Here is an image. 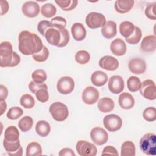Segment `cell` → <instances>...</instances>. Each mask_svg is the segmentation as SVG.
<instances>
[{
    "mask_svg": "<svg viewBox=\"0 0 156 156\" xmlns=\"http://www.w3.org/2000/svg\"><path fill=\"white\" fill-rule=\"evenodd\" d=\"M99 97L98 90L91 86L86 87L82 94V99L83 102L87 104L91 105L95 104Z\"/></svg>",
    "mask_w": 156,
    "mask_h": 156,
    "instance_id": "8fae6325",
    "label": "cell"
},
{
    "mask_svg": "<svg viewBox=\"0 0 156 156\" xmlns=\"http://www.w3.org/2000/svg\"><path fill=\"white\" fill-rule=\"evenodd\" d=\"M55 3L64 11H70L75 9L77 5L78 1L76 0H65L55 1Z\"/></svg>",
    "mask_w": 156,
    "mask_h": 156,
    "instance_id": "d6a6232c",
    "label": "cell"
},
{
    "mask_svg": "<svg viewBox=\"0 0 156 156\" xmlns=\"http://www.w3.org/2000/svg\"><path fill=\"white\" fill-rule=\"evenodd\" d=\"M121 156H135V147L133 142L130 141H124L121 147Z\"/></svg>",
    "mask_w": 156,
    "mask_h": 156,
    "instance_id": "83f0119b",
    "label": "cell"
},
{
    "mask_svg": "<svg viewBox=\"0 0 156 156\" xmlns=\"http://www.w3.org/2000/svg\"><path fill=\"white\" fill-rule=\"evenodd\" d=\"M56 12V7L51 3H46L43 5L41 8V13L46 18L53 17Z\"/></svg>",
    "mask_w": 156,
    "mask_h": 156,
    "instance_id": "4dcf8cb0",
    "label": "cell"
},
{
    "mask_svg": "<svg viewBox=\"0 0 156 156\" xmlns=\"http://www.w3.org/2000/svg\"><path fill=\"white\" fill-rule=\"evenodd\" d=\"M143 118L149 122L154 121L156 119V109L153 107H149L144 109L143 113Z\"/></svg>",
    "mask_w": 156,
    "mask_h": 156,
    "instance_id": "60d3db41",
    "label": "cell"
},
{
    "mask_svg": "<svg viewBox=\"0 0 156 156\" xmlns=\"http://www.w3.org/2000/svg\"><path fill=\"white\" fill-rule=\"evenodd\" d=\"M23 114V110L19 107H11L7 113V117L11 120H15L18 119Z\"/></svg>",
    "mask_w": 156,
    "mask_h": 156,
    "instance_id": "f35d334b",
    "label": "cell"
},
{
    "mask_svg": "<svg viewBox=\"0 0 156 156\" xmlns=\"http://www.w3.org/2000/svg\"><path fill=\"white\" fill-rule=\"evenodd\" d=\"M75 60L78 63L84 65L90 61V55L85 50H80L75 54Z\"/></svg>",
    "mask_w": 156,
    "mask_h": 156,
    "instance_id": "d590c367",
    "label": "cell"
},
{
    "mask_svg": "<svg viewBox=\"0 0 156 156\" xmlns=\"http://www.w3.org/2000/svg\"><path fill=\"white\" fill-rule=\"evenodd\" d=\"M8 96V90L7 88L3 85H0V101H4Z\"/></svg>",
    "mask_w": 156,
    "mask_h": 156,
    "instance_id": "f907efd6",
    "label": "cell"
},
{
    "mask_svg": "<svg viewBox=\"0 0 156 156\" xmlns=\"http://www.w3.org/2000/svg\"><path fill=\"white\" fill-rule=\"evenodd\" d=\"M110 51L116 56H121L126 52V44L123 40L118 38L113 40L110 44Z\"/></svg>",
    "mask_w": 156,
    "mask_h": 156,
    "instance_id": "e0dca14e",
    "label": "cell"
},
{
    "mask_svg": "<svg viewBox=\"0 0 156 156\" xmlns=\"http://www.w3.org/2000/svg\"><path fill=\"white\" fill-rule=\"evenodd\" d=\"M133 0H117L115 2V10L119 13L129 12L134 5Z\"/></svg>",
    "mask_w": 156,
    "mask_h": 156,
    "instance_id": "7402d4cb",
    "label": "cell"
},
{
    "mask_svg": "<svg viewBox=\"0 0 156 156\" xmlns=\"http://www.w3.org/2000/svg\"><path fill=\"white\" fill-rule=\"evenodd\" d=\"M8 155H13V156H21L23 155V149L20 147L16 151L13 152H7Z\"/></svg>",
    "mask_w": 156,
    "mask_h": 156,
    "instance_id": "f5cc1de1",
    "label": "cell"
},
{
    "mask_svg": "<svg viewBox=\"0 0 156 156\" xmlns=\"http://www.w3.org/2000/svg\"><path fill=\"white\" fill-rule=\"evenodd\" d=\"M106 23L104 15L98 12H90L85 18V23L87 26L92 29L103 27Z\"/></svg>",
    "mask_w": 156,
    "mask_h": 156,
    "instance_id": "5b68a950",
    "label": "cell"
},
{
    "mask_svg": "<svg viewBox=\"0 0 156 156\" xmlns=\"http://www.w3.org/2000/svg\"><path fill=\"white\" fill-rule=\"evenodd\" d=\"M20 104L25 108L29 109L34 107L35 105V100L30 94H24L20 98Z\"/></svg>",
    "mask_w": 156,
    "mask_h": 156,
    "instance_id": "8d00e7d4",
    "label": "cell"
},
{
    "mask_svg": "<svg viewBox=\"0 0 156 156\" xmlns=\"http://www.w3.org/2000/svg\"><path fill=\"white\" fill-rule=\"evenodd\" d=\"M50 22L53 27L58 29H64L66 26V20L62 16H55L52 18Z\"/></svg>",
    "mask_w": 156,
    "mask_h": 156,
    "instance_id": "b9f144b4",
    "label": "cell"
},
{
    "mask_svg": "<svg viewBox=\"0 0 156 156\" xmlns=\"http://www.w3.org/2000/svg\"><path fill=\"white\" fill-rule=\"evenodd\" d=\"M3 146L7 152H13L16 151L20 147V140L16 141H8L4 139Z\"/></svg>",
    "mask_w": 156,
    "mask_h": 156,
    "instance_id": "ab89813d",
    "label": "cell"
},
{
    "mask_svg": "<svg viewBox=\"0 0 156 156\" xmlns=\"http://www.w3.org/2000/svg\"><path fill=\"white\" fill-rule=\"evenodd\" d=\"M105 128L109 132H116L119 130L122 125V119L117 115L110 114L103 119Z\"/></svg>",
    "mask_w": 156,
    "mask_h": 156,
    "instance_id": "ba28073f",
    "label": "cell"
},
{
    "mask_svg": "<svg viewBox=\"0 0 156 156\" xmlns=\"http://www.w3.org/2000/svg\"><path fill=\"white\" fill-rule=\"evenodd\" d=\"M140 94L146 99L154 100L156 98V86L155 82L151 79L144 80L140 88Z\"/></svg>",
    "mask_w": 156,
    "mask_h": 156,
    "instance_id": "8992f818",
    "label": "cell"
},
{
    "mask_svg": "<svg viewBox=\"0 0 156 156\" xmlns=\"http://www.w3.org/2000/svg\"><path fill=\"white\" fill-rule=\"evenodd\" d=\"M101 68L107 71H115L119 66L118 60L114 57L105 55L101 57L99 61Z\"/></svg>",
    "mask_w": 156,
    "mask_h": 156,
    "instance_id": "5bb4252c",
    "label": "cell"
},
{
    "mask_svg": "<svg viewBox=\"0 0 156 156\" xmlns=\"http://www.w3.org/2000/svg\"><path fill=\"white\" fill-rule=\"evenodd\" d=\"M141 151L147 155H156V135L153 133L144 135L140 141Z\"/></svg>",
    "mask_w": 156,
    "mask_h": 156,
    "instance_id": "3957f363",
    "label": "cell"
},
{
    "mask_svg": "<svg viewBox=\"0 0 156 156\" xmlns=\"http://www.w3.org/2000/svg\"><path fill=\"white\" fill-rule=\"evenodd\" d=\"M60 30L62 34V38H61V41L57 47L62 48V47L66 46L68 43L69 41V34L68 30L65 28L60 29Z\"/></svg>",
    "mask_w": 156,
    "mask_h": 156,
    "instance_id": "ee69618b",
    "label": "cell"
},
{
    "mask_svg": "<svg viewBox=\"0 0 156 156\" xmlns=\"http://www.w3.org/2000/svg\"><path fill=\"white\" fill-rule=\"evenodd\" d=\"M0 110H1V115H2L7 109V104L5 101H0Z\"/></svg>",
    "mask_w": 156,
    "mask_h": 156,
    "instance_id": "db71d44e",
    "label": "cell"
},
{
    "mask_svg": "<svg viewBox=\"0 0 156 156\" xmlns=\"http://www.w3.org/2000/svg\"><path fill=\"white\" fill-rule=\"evenodd\" d=\"M108 80L107 74L102 71H96L91 76V81L92 83L96 87H102L104 85Z\"/></svg>",
    "mask_w": 156,
    "mask_h": 156,
    "instance_id": "603a6c76",
    "label": "cell"
},
{
    "mask_svg": "<svg viewBox=\"0 0 156 156\" xmlns=\"http://www.w3.org/2000/svg\"><path fill=\"white\" fill-rule=\"evenodd\" d=\"M76 148L78 154L80 156H95L98 151L94 144L85 140L78 141Z\"/></svg>",
    "mask_w": 156,
    "mask_h": 156,
    "instance_id": "52a82bcc",
    "label": "cell"
},
{
    "mask_svg": "<svg viewBox=\"0 0 156 156\" xmlns=\"http://www.w3.org/2000/svg\"><path fill=\"white\" fill-rule=\"evenodd\" d=\"M32 126L33 119L29 116L23 117L18 122V127L23 132H26L30 130Z\"/></svg>",
    "mask_w": 156,
    "mask_h": 156,
    "instance_id": "f546056e",
    "label": "cell"
},
{
    "mask_svg": "<svg viewBox=\"0 0 156 156\" xmlns=\"http://www.w3.org/2000/svg\"><path fill=\"white\" fill-rule=\"evenodd\" d=\"M74 88V81L73 78L69 76L61 77L57 82V91L63 94L71 93Z\"/></svg>",
    "mask_w": 156,
    "mask_h": 156,
    "instance_id": "9c48e42d",
    "label": "cell"
},
{
    "mask_svg": "<svg viewBox=\"0 0 156 156\" xmlns=\"http://www.w3.org/2000/svg\"><path fill=\"white\" fill-rule=\"evenodd\" d=\"M98 107L101 112L108 113L113 110L115 107V103L111 98L104 97L99 101L98 103Z\"/></svg>",
    "mask_w": 156,
    "mask_h": 156,
    "instance_id": "cb8c5ba5",
    "label": "cell"
},
{
    "mask_svg": "<svg viewBox=\"0 0 156 156\" xmlns=\"http://www.w3.org/2000/svg\"><path fill=\"white\" fill-rule=\"evenodd\" d=\"M20 132L14 126H9L4 132V138L8 141H16L19 140Z\"/></svg>",
    "mask_w": 156,
    "mask_h": 156,
    "instance_id": "4316f807",
    "label": "cell"
},
{
    "mask_svg": "<svg viewBox=\"0 0 156 156\" xmlns=\"http://www.w3.org/2000/svg\"><path fill=\"white\" fill-rule=\"evenodd\" d=\"M142 37V32L140 27L135 26V30L133 34L129 37L126 38V41L127 43L130 44H135L139 43Z\"/></svg>",
    "mask_w": 156,
    "mask_h": 156,
    "instance_id": "e575fe53",
    "label": "cell"
},
{
    "mask_svg": "<svg viewBox=\"0 0 156 156\" xmlns=\"http://www.w3.org/2000/svg\"><path fill=\"white\" fill-rule=\"evenodd\" d=\"M19 55L13 51L12 45L9 41H2L0 45V66L4 67H14L20 63Z\"/></svg>",
    "mask_w": 156,
    "mask_h": 156,
    "instance_id": "7a4b0ae2",
    "label": "cell"
},
{
    "mask_svg": "<svg viewBox=\"0 0 156 156\" xmlns=\"http://www.w3.org/2000/svg\"><path fill=\"white\" fill-rule=\"evenodd\" d=\"M22 12L27 17H36L39 14L40 6L35 1H27L22 6Z\"/></svg>",
    "mask_w": 156,
    "mask_h": 156,
    "instance_id": "2e32d148",
    "label": "cell"
},
{
    "mask_svg": "<svg viewBox=\"0 0 156 156\" xmlns=\"http://www.w3.org/2000/svg\"><path fill=\"white\" fill-rule=\"evenodd\" d=\"M130 72L135 74H141L145 72L146 64L144 60L140 58H133L131 59L128 64Z\"/></svg>",
    "mask_w": 156,
    "mask_h": 156,
    "instance_id": "9a60e30c",
    "label": "cell"
},
{
    "mask_svg": "<svg viewBox=\"0 0 156 156\" xmlns=\"http://www.w3.org/2000/svg\"><path fill=\"white\" fill-rule=\"evenodd\" d=\"M32 78L36 83H43L47 79V75L45 71L39 69L35 70L32 73Z\"/></svg>",
    "mask_w": 156,
    "mask_h": 156,
    "instance_id": "836d02e7",
    "label": "cell"
},
{
    "mask_svg": "<svg viewBox=\"0 0 156 156\" xmlns=\"http://www.w3.org/2000/svg\"><path fill=\"white\" fill-rule=\"evenodd\" d=\"M18 42V49L25 55L38 53L43 47L41 38L36 34L28 30H23L20 33Z\"/></svg>",
    "mask_w": 156,
    "mask_h": 156,
    "instance_id": "6da1fadb",
    "label": "cell"
},
{
    "mask_svg": "<svg viewBox=\"0 0 156 156\" xmlns=\"http://www.w3.org/2000/svg\"><path fill=\"white\" fill-rule=\"evenodd\" d=\"M50 27H52L50 21L43 20L38 23L37 26V30L40 33V34H41L43 36H44V33L46 30Z\"/></svg>",
    "mask_w": 156,
    "mask_h": 156,
    "instance_id": "bcb514c9",
    "label": "cell"
},
{
    "mask_svg": "<svg viewBox=\"0 0 156 156\" xmlns=\"http://www.w3.org/2000/svg\"><path fill=\"white\" fill-rule=\"evenodd\" d=\"M124 87V82L122 77L118 75L112 76L108 83L109 90L113 94H119L121 93Z\"/></svg>",
    "mask_w": 156,
    "mask_h": 156,
    "instance_id": "4fadbf2b",
    "label": "cell"
},
{
    "mask_svg": "<svg viewBox=\"0 0 156 156\" xmlns=\"http://www.w3.org/2000/svg\"><path fill=\"white\" fill-rule=\"evenodd\" d=\"M44 37L49 44L58 46L61 41L62 34L60 29L55 27H49L44 33Z\"/></svg>",
    "mask_w": 156,
    "mask_h": 156,
    "instance_id": "7c38bea8",
    "label": "cell"
},
{
    "mask_svg": "<svg viewBox=\"0 0 156 156\" xmlns=\"http://www.w3.org/2000/svg\"><path fill=\"white\" fill-rule=\"evenodd\" d=\"M140 48L145 52H152L156 48V37L154 35L144 37L141 41Z\"/></svg>",
    "mask_w": 156,
    "mask_h": 156,
    "instance_id": "ac0fdd59",
    "label": "cell"
},
{
    "mask_svg": "<svg viewBox=\"0 0 156 156\" xmlns=\"http://www.w3.org/2000/svg\"><path fill=\"white\" fill-rule=\"evenodd\" d=\"M90 136L93 142L98 146L105 144L108 139V133L104 129L99 127H96L91 129Z\"/></svg>",
    "mask_w": 156,
    "mask_h": 156,
    "instance_id": "30bf717a",
    "label": "cell"
},
{
    "mask_svg": "<svg viewBox=\"0 0 156 156\" xmlns=\"http://www.w3.org/2000/svg\"><path fill=\"white\" fill-rule=\"evenodd\" d=\"M42 154L41 145L37 142L30 143L26 147V156H40Z\"/></svg>",
    "mask_w": 156,
    "mask_h": 156,
    "instance_id": "f1b7e54d",
    "label": "cell"
},
{
    "mask_svg": "<svg viewBox=\"0 0 156 156\" xmlns=\"http://www.w3.org/2000/svg\"><path fill=\"white\" fill-rule=\"evenodd\" d=\"M49 55V50L45 46H43L42 49L38 53L32 55L33 59L37 62H43L46 61Z\"/></svg>",
    "mask_w": 156,
    "mask_h": 156,
    "instance_id": "74e56055",
    "label": "cell"
},
{
    "mask_svg": "<svg viewBox=\"0 0 156 156\" xmlns=\"http://www.w3.org/2000/svg\"><path fill=\"white\" fill-rule=\"evenodd\" d=\"M119 106L126 110L132 108L135 105V99L129 93H122L118 98Z\"/></svg>",
    "mask_w": 156,
    "mask_h": 156,
    "instance_id": "ffe728a7",
    "label": "cell"
},
{
    "mask_svg": "<svg viewBox=\"0 0 156 156\" xmlns=\"http://www.w3.org/2000/svg\"><path fill=\"white\" fill-rule=\"evenodd\" d=\"M48 88V86L45 83H36L35 82H34L33 80L31 81L29 84V89L30 90V91L33 93H35L40 88Z\"/></svg>",
    "mask_w": 156,
    "mask_h": 156,
    "instance_id": "7dc6e473",
    "label": "cell"
},
{
    "mask_svg": "<svg viewBox=\"0 0 156 156\" xmlns=\"http://www.w3.org/2000/svg\"><path fill=\"white\" fill-rule=\"evenodd\" d=\"M0 4H1V15H3L5 14L9 10V3L7 1L1 0L0 1Z\"/></svg>",
    "mask_w": 156,
    "mask_h": 156,
    "instance_id": "816d5d0a",
    "label": "cell"
},
{
    "mask_svg": "<svg viewBox=\"0 0 156 156\" xmlns=\"http://www.w3.org/2000/svg\"><path fill=\"white\" fill-rule=\"evenodd\" d=\"M141 82L140 79L136 76H130L127 81V86L129 90L131 92L138 91L141 87Z\"/></svg>",
    "mask_w": 156,
    "mask_h": 156,
    "instance_id": "1f68e13d",
    "label": "cell"
},
{
    "mask_svg": "<svg viewBox=\"0 0 156 156\" xmlns=\"http://www.w3.org/2000/svg\"><path fill=\"white\" fill-rule=\"evenodd\" d=\"M135 27L132 22L128 21H123L119 25V32L125 38H129L133 34Z\"/></svg>",
    "mask_w": 156,
    "mask_h": 156,
    "instance_id": "484cf974",
    "label": "cell"
},
{
    "mask_svg": "<svg viewBox=\"0 0 156 156\" xmlns=\"http://www.w3.org/2000/svg\"><path fill=\"white\" fill-rule=\"evenodd\" d=\"M71 30L73 38L76 41H82L86 37V29L80 23H74L71 26Z\"/></svg>",
    "mask_w": 156,
    "mask_h": 156,
    "instance_id": "d6986e66",
    "label": "cell"
},
{
    "mask_svg": "<svg viewBox=\"0 0 156 156\" xmlns=\"http://www.w3.org/2000/svg\"><path fill=\"white\" fill-rule=\"evenodd\" d=\"M35 131L39 136L45 137L49 135L51 131L50 125L46 121H38L35 126Z\"/></svg>",
    "mask_w": 156,
    "mask_h": 156,
    "instance_id": "d4e9b609",
    "label": "cell"
},
{
    "mask_svg": "<svg viewBox=\"0 0 156 156\" xmlns=\"http://www.w3.org/2000/svg\"><path fill=\"white\" fill-rule=\"evenodd\" d=\"M35 96L38 101L42 103L47 102L49 99V93L48 91V88H43L39 89L35 93Z\"/></svg>",
    "mask_w": 156,
    "mask_h": 156,
    "instance_id": "7bdbcfd3",
    "label": "cell"
},
{
    "mask_svg": "<svg viewBox=\"0 0 156 156\" xmlns=\"http://www.w3.org/2000/svg\"><path fill=\"white\" fill-rule=\"evenodd\" d=\"M60 156H75V153L70 148H63L61 149L58 153Z\"/></svg>",
    "mask_w": 156,
    "mask_h": 156,
    "instance_id": "681fc988",
    "label": "cell"
},
{
    "mask_svg": "<svg viewBox=\"0 0 156 156\" xmlns=\"http://www.w3.org/2000/svg\"><path fill=\"white\" fill-rule=\"evenodd\" d=\"M49 112L52 118L57 121H63L69 115L67 106L60 102L52 103L49 107Z\"/></svg>",
    "mask_w": 156,
    "mask_h": 156,
    "instance_id": "277c9868",
    "label": "cell"
},
{
    "mask_svg": "<svg viewBox=\"0 0 156 156\" xmlns=\"http://www.w3.org/2000/svg\"><path fill=\"white\" fill-rule=\"evenodd\" d=\"M102 35L107 39L113 38L117 33L116 24L113 21H107L101 29Z\"/></svg>",
    "mask_w": 156,
    "mask_h": 156,
    "instance_id": "44dd1931",
    "label": "cell"
},
{
    "mask_svg": "<svg viewBox=\"0 0 156 156\" xmlns=\"http://www.w3.org/2000/svg\"><path fill=\"white\" fill-rule=\"evenodd\" d=\"M102 155H116L118 156V153L117 150L112 146H107L105 147L102 151Z\"/></svg>",
    "mask_w": 156,
    "mask_h": 156,
    "instance_id": "c3c4849f",
    "label": "cell"
},
{
    "mask_svg": "<svg viewBox=\"0 0 156 156\" xmlns=\"http://www.w3.org/2000/svg\"><path fill=\"white\" fill-rule=\"evenodd\" d=\"M155 2L152 3L149 5H148L146 9H145V15L146 16L152 20H156V16L155 13Z\"/></svg>",
    "mask_w": 156,
    "mask_h": 156,
    "instance_id": "f6af8a7d",
    "label": "cell"
}]
</instances>
